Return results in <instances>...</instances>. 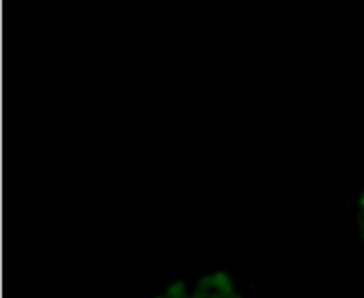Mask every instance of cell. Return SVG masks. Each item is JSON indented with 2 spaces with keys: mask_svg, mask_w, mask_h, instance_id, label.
I'll return each mask as SVG.
<instances>
[{
  "mask_svg": "<svg viewBox=\"0 0 364 298\" xmlns=\"http://www.w3.org/2000/svg\"><path fill=\"white\" fill-rule=\"evenodd\" d=\"M152 298H247L238 283L221 270H202L180 277Z\"/></svg>",
  "mask_w": 364,
  "mask_h": 298,
  "instance_id": "obj_1",
  "label": "cell"
},
{
  "mask_svg": "<svg viewBox=\"0 0 364 298\" xmlns=\"http://www.w3.org/2000/svg\"><path fill=\"white\" fill-rule=\"evenodd\" d=\"M355 223H358V232H360V240H362V249H364V185H362L358 206H355Z\"/></svg>",
  "mask_w": 364,
  "mask_h": 298,
  "instance_id": "obj_2",
  "label": "cell"
}]
</instances>
